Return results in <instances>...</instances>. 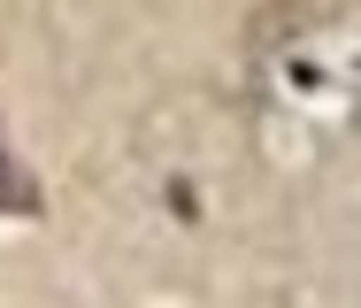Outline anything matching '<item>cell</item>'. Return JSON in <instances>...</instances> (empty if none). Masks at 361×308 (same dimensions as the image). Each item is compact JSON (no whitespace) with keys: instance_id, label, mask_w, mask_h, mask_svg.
Segmentation results:
<instances>
[{"instance_id":"obj_1","label":"cell","mask_w":361,"mask_h":308,"mask_svg":"<svg viewBox=\"0 0 361 308\" xmlns=\"http://www.w3.org/2000/svg\"><path fill=\"white\" fill-rule=\"evenodd\" d=\"M0 208H8V216H39V185H31V170L8 154V139H0Z\"/></svg>"}]
</instances>
